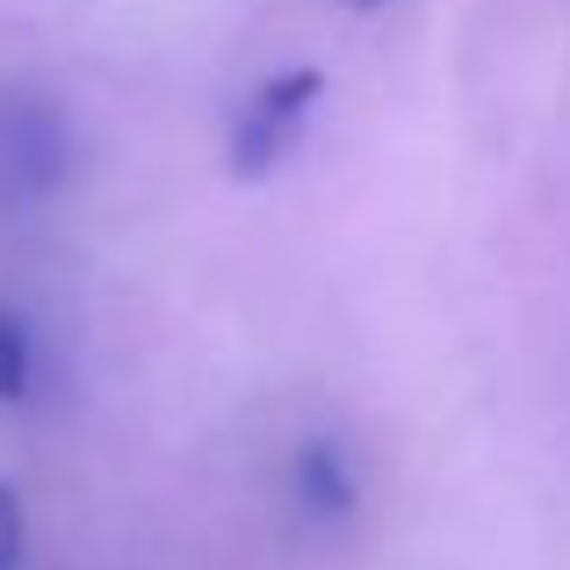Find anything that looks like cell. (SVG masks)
Returning <instances> with one entry per match:
<instances>
[{"label": "cell", "instance_id": "1", "mask_svg": "<svg viewBox=\"0 0 570 570\" xmlns=\"http://www.w3.org/2000/svg\"><path fill=\"white\" fill-rule=\"evenodd\" d=\"M318 101H325V72L318 66H289V72H267L261 87L246 95V109L232 116V138H224V167L238 181H267L296 145L311 138L318 124Z\"/></svg>", "mask_w": 570, "mask_h": 570}, {"label": "cell", "instance_id": "2", "mask_svg": "<svg viewBox=\"0 0 570 570\" xmlns=\"http://www.w3.org/2000/svg\"><path fill=\"white\" fill-rule=\"evenodd\" d=\"M72 174V124L51 95H0V203H43Z\"/></svg>", "mask_w": 570, "mask_h": 570}, {"label": "cell", "instance_id": "3", "mask_svg": "<svg viewBox=\"0 0 570 570\" xmlns=\"http://www.w3.org/2000/svg\"><path fill=\"white\" fill-rule=\"evenodd\" d=\"M289 491H296V505H304L318 528H340V520H354V505H362V484H354L347 448L325 441V433L296 448V462H289Z\"/></svg>", "mask_w": 570, "mask_h": 570}, {"label": "cell", "instance_id": "4", "mask_svg": "<svg viewBox=\"0 0 570 570\" xmlns=\"http://www.w3.org/2000/svg\"><path fill=\"white\" fill-rule=\"evenodd\" d=\"M37 383V340L14 311H0V404H22Z\"/></svg>", "mask_w": 570, "mask_h": 570}, {"label": "cell", "instance_id": "5", "mask_svg": "<svg viewBox=\"0 0 570 570\" xmlns=\"http://www.w3.org/2000/svg\"><path fill=\"white\" fill-rule=\"evenodd\" d=\"M22 549H29V513H22V491L0 484V570H22Z\"/></svg>", "mask_w": 570, "mask_h": 570}, {"label": "cell", "instance_id": "6", "mask_svg": "<svg viewBox=\"0 0 570 570\" xmlns=\"http://www.w3.org/2000/svg\"><path fill=\"white\" fill-rule=\"evenodd\" d=\"M354 8H362V14H368V8H390V0H354Z\"/></svg>", "mask_w": 570, "mask_h": 570}]
</instances>
